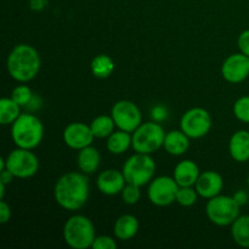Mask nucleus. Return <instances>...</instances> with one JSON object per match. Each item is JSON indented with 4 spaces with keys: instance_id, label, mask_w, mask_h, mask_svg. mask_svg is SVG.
Wrapping results in <instances>:
<instances>
[{
    "instance_id": "obj_33",
    "label": "nucleus",
    "mask_w": 249,
    "mask_h": 249,
    "mask_svg": "<svg viewBox=\"0 0 249 249\" xmlns=\"http://www.w3.org/2000/svg\"><path fill=\"white\" fill-rule=\"evenodd\" d=\"M10 218H11V208L4 199H1L0 201V224L5 225L9 223Z\"/></svg>"
},
{
    "instance_id": "obj_20",
    "label": "nucleus",
    "mask_w": 249,
    "mask_h": 249,
    "mask_svg": "<svg viewBox=\"0 0 249 249\" xmlns=\"http://www.w3.org/2000/svg\"><path fill=\"white\" fill-rule=\"evenodd\" d=\"M163 147L169 155L181 156L189 150L190 138L180 129V130H172L165 134Z\"/></svg>"
},
{
    "instance_id": "obj_18",
    "label": "nucleus",
    "mask_w": 249,
    "mask_h": 249,
    "mask_svg": "<svg viewBox=\"0 0 249 249\" xmlns=\"http://www.w3.org/2000/svg\"><path fill=\"white\" fill-rule=\"evenodd\" d=\"M100 163H101V156L97 148H95L94 146H88V147L82 148L79 150L77 156V164L78 168L82 173L84 174L90 175L94 174L100 167Z\"/></svg>"
},
{
    "instance_id": "obj_7",
    "label": "nucleus",
    "mask_w": 249,
    "mask_h": 249,
    "mask_svg": "<svg viewBox=\"0 0 249 249\" xmlns=\"http://www.w3.org/2000/svg\"><path fill=\"white\" fill-rule=\"evenodd\" d=\"M240 208L233 197L218 196L208 199L206 206V213L211 223L216 226L232 225L233 221L240 216Z\"/></svg>"
},
{
    "instance_id": "obj_17",
    "label": "nucleus",
    "mask_w": 249,
    "mask_h": 249,
    "mask_svg": "<svg viewBox=\"0 0 249 249\" xmlns=\"http://www.w3.org/2000/svg\"><path fill=\"white\" fill-rule=\"evenodd\" d=\"M230 156L238 163L249 160V131L238 130L233 133L229 141Z\"/></svg>"
},
{
    "instance_id": "obj_30",
    "label": "nucleus",
    "mask_w": 249,
    "mask_h": 249,
    "mask_svg": "<svg viewBox=\"0 0 249 249\" xmlns=\"http://www.w3.org/2000/svg\"><path fill=\"white\" fill-rule=\"evenodd\" d=\"M91 248L92 249H116L117 242L114 238L109 237V236H96Z\"/></svg>"
},
{
    "instance_id": "obj_9",
    "label": "nucleus",
    "mask_w": 249,
    "mask_h": 249,
    "mask_svg": "<svg viewBox=\"0 0 249 249\" xmlns=\"http://www.w3.org/2000/svg\"><path fill=\"white\" fill-rule=\"evenodd\" d=\"M180 129L190 139H201L212 129V117L207 109L195 107L182 114L180 119Z\"/></svg>"
},
{
    "instance_id": "obj_32",
    "label": "nucleus",
    "mask_w": 249,
    "mask_h": 249,
    "mask_svg": "<svg viewBox=\"0 0 249 249\" xmlns=\"http://www.w3.org/2000/svg\"><path fill=\"white\" fill-rule=\"evenodd\" d=\"M237 45L240 49V53L249 56V29H246L240 34L237 39Z\"/></svg>"
},
{
    "instance_id": "obj_31",
    "label": "nucleus",
    "mask_w": 249,
    "mask_h": 249,
    "mask_svg": "<svg viewBox=\"0 0 249 249\" xmlns=\"http://www.w3.org/2000/svg\"><path fill=\"white\" fill-rule=\"evenodd\" d=\"M151 118L152 121L160 123V122L165 121L168 118V109L163 105H157L151 109Z\"/></svg>"
},
{
    "instance_id": "obj_26",
    "label": "nucleus",
    "mask_w": 249,
    "mask_h": 249,
    "mask_svg": "<svg viewBox=\"0 0 249 249\" xmlns=\"http://www.w3.org/2000/svg\"><path fill=\"white\" fill-rule=\"evenodd\" d=\"M198 196L194 186H180L177 194V203L181 207H191L196 203Z\"/></svg>"
},
{
    "instance_id": "obj_37",
    "label": "nucleus",
    "mask_w": 249,
    "mask_h": 249,
    "mask_svg": "<svg viewBox=\"0 0 249 249\" xmlns=\"http://www.w3.org/2000/svg\"><path fill=\"white\" fill-rule=\"evenodd\" d=\"M14 179H15L14 174H12L9 169H4L0 172V181L4 182V184H6V185L11 184L12 180Z\"/></svg>"
},
{
    "instance_id": "obj_11",
    "label": "nucleus",
    "mask_w": 249,
    "mask_h": 249,
    "mask_svg": "<svg viewBox=\"0 0 249 249\" xmlns=\"http://www.w3.org/2000/svg\"><path fill=\"white\" fill-rule=\"evenodd\" d=\"M111 116L117 128L131 134L142 124L141 111L134 102L129 100L117 101L112 107Z\"/></svg>"
},
{
    "instance_id": "obj_34",
    "label": "nucleus",
    "mask_w": 249,
    "mask_h": 249,
    "mask_svg": "<svg viewBox=\"0 0 249 249\" xmlns=\"http://www.w3.org/2000/svg\"><path fill=\"white\" fill-rule=\"evenodd\" d=\"M41 106H43V100H41V97H39L38 95H33V97H32L29 104L26 106V108L29 112H32V113H34L36 111L40 109Z\"/></svg>"
},
{
    "instance_id": "obj_24",
    "label": "nucleus",
    "mask_w": 249,
    "mask_h": 249,
    "mask_svg": "<svg viewBox=\"0 0 249 249\" xmlns=\"http://www.w3.org/2000/svg\"><path fill=\"white\" fill-rule=\"evenodd\" d=\"M21 116V106L11 97H2L0 100V124L12 125L15 121Z\"/></svg>"
},
{
    "instance_id": "obj_6",
    "label": "nucleus",
    "mask_w": 249,
    "mask_h": 249,
    "mask_svg": "<svg viewBox=\"0 0 249 249\" xmlns=\"http://www.w3.org/2000/svg\"><path fill=\"white\" fill-rule=\"evenodd\" d=\"M131 147L135 152L152 155L160 147H163L165 139V131L157 122L152 121L142 123L131 134Z\"/></svg>"
},
{
    "instance_id": "obj_36",
    "label": "nucleus",
    "mask_w": 249,
    "mask_h": 249,
    "mask_svg": "<svg viewBox=\"0 0 249 249\" xmlns=\"http://www.w3.org/2000/svg\"><path fill=\"white\" fill-rule=\"evenodd\" d=\"M48 5V0H29V9L33 11H43Z\"/></svg>"
},
{
    "instance_id": "obj_12",
    "label": "nucleus",
    "mask_w": 249,
    "mask_h": 249,
    "mask_svg": "<svg viewBox=\"0 0 249 249\" xmlns=\"http://www.w3.org/2000/svg\"><path fill=\"white\" fill-rule=\"evenodd\" d=\"M221 74L231 84L245 82L249 77V56L242 53L230 55L221 66Z\"/></svg>"
},
{
    "instance_id": "obj_4",
    "label": "nucleus",
    "mask_w": 249,
    "mask_h": 249,
    "mask_svg": "<svg viewBox=\"0 0 249 249\" xmlns=\"http://www.w3.org/2000/svg\"><path fill=\"white\" fill-rule=\"evenodd\" d=\"M63 240L72 249H88L92 246L96 233L94 224L84 215H73L63 225Z\"/></svg>"
},
{
    "instance_id": "obj_27",
    "label": "nucleus",
    "mask_w": 249,
    "mask_h": 249,
    "mask_svg": "<svg viewBox=\"0 0 249 249\" xmlns=\"http://www.w3.org/2000/svg\"><path fill=\"white\" fill-rule=\"evenodd\" d=\"M33 95V91H32V89L28 85L21 84L17 85V87L12 90L11 99L14 100V101H16L21 107H26L27 105L29 104V101L32 100Z\"/></svg>"
},
{
    "instance_id": "obj_10",
    "label": "nucleus",
    "mask_w": 249,
    "mask_h": 249,
    "mask_svg": "<svg viewBox=\"0 0 249 249\" xmlns=\"http://www.w3.org/2000/svg\"><path fill=\"white\" fill-rule=\"evenodd\" d=\"M179 185L172 177L153 178L148 184L147 196L152 204L157 207H168L177 202Z\"/></svg>"
},
{
    "instance_id": "obj_19",
    "label": "nucleus",
    "mask_w": 249,
    "mask_h": 249,
    "mask_svg": "<svg viewBox=\"0 0 249 249\" xmlns=\"http://www.w3.org/2000/svg\"><path fill=\"white\" fill-rule=\"evenodd\" d=\"M139 231V220L131 214L119 216L114 223V237L119 241H129L135 237Z\"/></svg>"
},
{
    "instance_id": "obj_13",
    "label": "nucleus",
    "mask_w": 249,
    "mask_h": 249,
    "mask_svg": "<svg viewBox=\"0 0 249 249\" xmlns=\"http://www.w3.org/2000/svg\"><path fill=\"white\" fill-rule=\"evenodd\" d=\"M95 136L90 125L80 122L68 124L63 130V141L72 150H82L92 143Z\"/></svg>"
},
{
    "instance_id": "obj_3",
    "label": "nucleus",
    "mask_w": 249,
    "mask_h": 249,
    "mask_svg": "<svg viewBox=\"0 0 249 249\" xmlns=\"http://www.w3.org/2000/svg\"><path fill=\"white\" fill-rule=\"evenodd\" d=\"M11 138L16 147L34 150L43 141V123L32 112L21 113V116L12 123Z\"/></svg>"
},
{
    "instance_id": "obj_39",
    "label": "nucleus",
    "mask_w": 249,
    "mask_h": 249,
    "mask_svg": "<svg viewBox=\"0 0 249 249\" xmlns=\"http://www.w3.org/2000/svg\"><path fill=\"white\" fill-rule=\"evenodd\" d=\"M247 184H248V187H249V174H248V179H247Z\"/></svg>"
},
{
    "instance_id": "obj_23",
    "label": "nucleus",
    "mask_w": 249,
    "mask_h": 249,
    "mask_svg": "<svg viewBox=\"0 0 249 249\" xmlns=\"http://www.w3.org/2000/svg\"><path fill=\"white\" fill-rule=\"evenodd\" d=\"M90 70H91L92 75L99 79H106L113 73L114 62L108 55L106 53H100L92 58L90 63Z\"/></svg>"
},
{
    "instance_id": "obj_38",
    "label": "nucleus",
    "mask_w": 249,
    "mask_h": 249,
    "mask_svg": "<svg viewBox=\"0 0 249 249\" xmlns=\"http://www.w3.org/2000/svg\"><path fill=\"white\" fill-rule=\"evenodd\" d=\"M5 187H6V184H4V182L0 181V199H4Z\"/></svg>"
},
{
    "instance_id": "obj_21",
    "label": "nucleus",
    "mask_w": 249,
    "mask_h": 249,
    "mask_svg": "<svg viewBox=\"0 0 249 249\" xmlns=\"http://www.w3.org/2000/svg\"><path fill=\"white\" fill-rule=\"evenodd\" d=\"M131 141H133L131 133L118 129L107 138L106 147L112 155H123L131 147Z\"/></svg>"
},
{
    "instance_id": "obj_2",
    "label": "nucleus",
    "mask_w": 249,
    "mask_h": 249,
    "mask_svg": "<svg viewBox=\"0 0 249 249\" xmlns=\"http://www.w3.org/2000/svg\"><path fill=\"white\" fill-rule=\"evenodd\" d=\"M40 55L28 44H18L7 56L6 67L10 77L18 83L31 82L40 71Z\"/></svg>"
},
{
    "instance_id": "obj_25",
    "label": "nucleus",
    "mask_w": 249,
    "mask_h": 249,
    "mask_svg": "<svg viewBox=\"0 0 249 249\" xmlns=\"http://www.w3.org/2000/svg\"><path fill=\"white\" fill-rule=\"evenodd\" d=\"M92 134L95 138L97 139H106L111 135L116 128V123H114L112 116H106V114H101V116L96 117L94 121L90 124Z\"/></svg>"
},
{
    "instance_id": "obj_35",
    "label": "nucleus",
    "mask_w": 249,
    "mask_h": 249,
    "mask_svg": "<svg viewBox=\"0 0 249 249\" xmlns=\"http://www.w3.org/2000/svg\"><path fill=\"white\" fill-rule=\"evenodd\" d=\"M233 199H235L236 202H237V204L240 207L245 206V204H247L249 197H248V194L246 191H243V190H238L237 192H236L235 195H233Z\"/></svg>"
},
{
    "instance_id": "obj_16",
    "label": "nucleus",
    "mask_w": 249,
    "mask_h": 249,
    "mask_svg": "<svg viewBox=\"0 0 249 249\" xmlns=\"http://www.w3.org/2000/svg\"><path fill=\"white\" fill-rule=\"evenodd\" d=\"M199 175L198 165L191 160H184L178 163L173 173V178L179 186H195Z\"/></svg>"
},
{
    "instance_id": "obj_8",
    "label": "nucleus",
    "mask_w": 249,
    "mask_h": 249,
    "mask_svg": "<svg viewBox=\"0 0 249 249\" xmlns=\"http://www.w3.org/2000/svg\"><path fill=\"white\" fill-rule=\"evenodd\" d=\"M6 169L18 179H28L34 177L39 170V160L32 150L26 148H15L7 155Z\"/></svg>"
},
{
    "instance_id": "obj_14",
    "label": "nucleus",
    "mask_w": 249,
    "mask_h": 249,
    "mask_svg": "<svg viewBox=\"0 0 249 249\" xmlns=\"http://www.w3.org/2000/svg\"><path fill=\"white\" fill-rule=\"evenodd\" d=\"M126 185L123 172L117 169H107L99 174L96 180V186L101 194L106 196H116L122 194Z\"/></svg>"
},
{
    "instance_id": "obj_28",
    "label": "nucleus",
    "mask_w": 249,
    "mask_h": 249,
    "mask_svg": "<svg viewBox=\"0 0 249 249\" xmlns=\"http://www.w3.org/2000/svg\"><path fill=\"white\" fill-rule=\"evenodd\" d=\"M233 114L242 123L249 124V96H242L233 104Z\"/></svg>"
},
{
    "instance_id": "obj_22",
    "label": "nucleus",
    "mask_w": 249,
    "mask_h": 249,
    "mask_svg": "<svg viewBox=\"0 0 249 249\" xmlns=\"http://www.w3.org/2000/svg\"><path fill=\"white\" fill-rule=\"evenodd\" d=\"M231 236L237 246L249 248V215H240L231 225Z\"/></svg>"
},
{
    "instance_id": "obj_1",
    "label": "nucleus",
    "mask_w": 249,
    "mask_h": 249,
    "mask_svg": "<svg viewBox=\"0 0 249 249\" xmlns=\"http://www.w3.org/2000/svg\"><path fill=\"white\" fill-rule=\"evenodd\" d=\"M53 197L61 208L74 212L83 208L89 198V179L87 174L68 172L58 178L53 187Z\"/></svg>"
},
{
    "instance_id": "obj_5",
    "label": "nucleus",
    "mask_w": 249,
    "mask_h": 249,
    "mask_svg": "<svg viewBox=\"0 0 249 249\" xmlns=\"http://www.w3.org/2000/svg\"><path fill=\"white\" fill-rule=\"evenodd\" d=\"M122 172L128 184L142 187L150 184L155 178L156 162L151 155L136 152L126 160Z\"/></svg>"
},
{
    "instance_id": "obj_29",
    "label": "nucleus",
    "mask_w": 249,
    "mask_h": 249,
    "mask_svg": "<svg viewBox=\"0 0 249 249\" xmlns=\"http://www.w3.org/2000/svg\"><path fill=\"white\" fill-rule=\"evenodd\" d=\"M121 195L124 203L128 204V206H133V204L138 203L141 198L140 186L134 184H128V182H126L125 187H124Z\"/></svg>"
},
{
    "instance_id": "obj_15",
    "label": "nucleus",
    "mask_w": 249,
    "mask_h": 249,
    "mask_svg": "<svg viewBox=\"0 0 249 249\" xmlns=\"http://www.w3.org/2000/svg\"><path fill=\"white\" fill-rule=\"evenodd\" d=\"M195 189L202 198L211 199L220 195V192L223 191L224 179L218 172L207 170V172L201 173L195 185Z\"/></svg>"
}]
</instances>
